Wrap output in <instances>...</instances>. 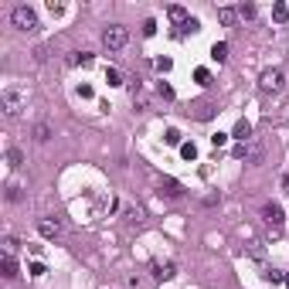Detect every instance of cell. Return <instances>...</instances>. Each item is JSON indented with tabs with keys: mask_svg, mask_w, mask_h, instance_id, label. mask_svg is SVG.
Here are the masks:
<instances>
[{
	"mask_svg": "<svg viewBox=\"0 0 289 289\" xmlns=\"http://www.w3.org/2000/svg\"><path fill=\"white\" fill-rule=\"evenodd\" d=\"M11 24H14L17 31H28V34H31V31H38V14H34L28 4H21V7L11 11Z\"/></svg>",
	"mask_w": 289,
	"mask_h": 289,
	"instance_id": "1",
	"label": "cell"
},
{
	"mask_svg": "<svg viewBox=\"0 0 289 289\" xmlns=\"http://www.w3.org/2000/svg\"><path fill=\"white\" fill-rule=\"evenodd\" d=\"M126 41H129V31H126L122 24H109V28L102 31V45H106L109 51H119V48H126Z\"/></svg>",
	"mask_w": 289,
	"mask_h": 289,
	"instance_id": "2",
	"label": "cell"
},
{
	"mask_svg": "<svg viewBox=\"0 0 289 289\" xmlns=\"http://www.w3.org/2000/svg\"><path fill=\"white\" fill-rule=\"evenodd\" d=\"M259 89L262 92H282L286 89V72L282 68H265L259 75Z\"/></svg>",
	"mask_w": 289,
	"mask_h": 289,
	"instance_id": "3",
	"label": "cell"
},
{
	"mask_svg": "<svg viewBox=\"0 0 289 289\" xmlns=\"http://www.w3.org/2000/svg\"><path fill=\"white\" fill-rule=\"evenodd\" d=\"M0 106H4V112L14 119V116H21V109H24V92H17V89H7L4 95H0Z\"/></svg>",
	"mask_w": 289,
	"mask_h": 289,
	"instance_id": "4",
	"label": "cell"
},
{
	"mask_svg": "<svg viewBox=\"0 0 289 289\" xmlns=\"http://www.w3.org/2000/svg\"><path fill=\"white\" fill-rule=\"evenodd\" d=\"M262 218H265V225H269V228H282V208H279V204H272V201H269V204L262 208Z\"/></svg>",
	"mask_w": 289,
	"mask_h": 289,
	"instance_id": "5",
	"label": "cell"
},
{
	"mask_svg": "<svg viewBox=\"0 0 289 289\" xmlns=\"http://www.w3.org/2000/svg\"><path fill=\"white\" fill-rule=\"evenodd\" d=\"M38 231H41L45 238H58V235H61V221H55V218H41V221H38Z\"/></svg>",
	"mask_w": 289,
	"mask_h": 289,
	"instance_id": "6",
	"label": "cell"
},
{
	"mask_svg": "<svg viewBox=\"0 0 289 289\" xmlns=\"http://www.w3.org/2000/svg\"><path fill=\"white\" fill-rule=\"evenodd\" d=\"M160 194H164V198H181L184 191H181V184H177V181L164 177V181H160Z\"/></svg>",
	"mask_w": 289,
	"mask_h": 289,
	"instance_id": "7",
	"label": "cell"
},
{
	"mask_svg": "<svg viewBox=\"0 0 289 289\" xmlns=\"http://www.w3.org/2000/svg\"><path fill=\"white\" fill-rule=\"evenodd\" d=\"M174 272H177V265H174V262H157V265H153V275H157V279H164V282H167V279H174Z\"/></svg>",
	"mask_w": 289,
	"mask_h": 289,
	"instance_id": "8",
	"label": "cell"
},
{
	"mask_svg": "<svg viewBox=\"0 0 289 289\" xmlns=\"http://www.w3.org/2000/svg\"><path fill=\"white\" fill-rule=\"evenodd\" d=\"M218 21H221L225 28H231V24L238 21V7H218Z\"/></svg>",
	"mask_w": 289,
	"mask_h": 289,
	"instance_id": "9",
	"label": "cell"
},
{
	"mask_svg": "<svg viewBox=\"0 0 289 289\" xmlns=\"http://www.w3.org/2000/svg\"><path fill=\"white\" fill-rule=\"evenodd\" d=\"M0 269H4V279H14V275H17V262H14V255L4 252V262H0Z\"/></svg>",
	"mask_w": 289,
	"mask_h": 289,
	"instance_id": "10",
	"label": "cell"
},
{
	"mask_svg": "<svg viewBox=\"0 0 289 289\" xmlns=\"http://www.w3.org/2000/svg\"><path fill=\"white\" fill-rule=\"evenodd\" d=\"M272 21H275V24H286V21H289V7L282 4V0H279V4H272Z\"/></svg>",
	"mask_w": 289,
	"mask_h": 289,
	"instance_id": "11",
	"label": "cell"
},
{
	"mask_svg": "<svg viewBox=\"0 0 289 289\" xmlns=\"http://www.w3.org/2000/svg\"><path fill=\"white\" fill-rule=\"evenodd\" d=\"M231 136H235V139H242V143H245V139H248V136H252V126H248V119H238V122H235V133H231Z\"/></svg>",
	"mask_w": 289,
	"mask_h": 289,
	"instance_id": "12",
	"label": "cell"
},
{
	"mask_svg": "<svg viewBox=\"0 0 289 289\" xmlns=\"http://www.w3.org/2000/svg\"><path fill=\"white\" fill-rule=\"evenodd\" d=\"M167 14H170V21H177V24H181V28H184V24H187V21H191V17H187V11H184V7H181V4H174V7H170V11H167Z\"/></svg>",
	"mask_w": 289,
	"mask_h": 289,
	"instance_id": "13",
	"label": "cell"
},
{
	"mask_svg": "<svg viewBox=\"0 0 289 289\" xmlns=\"http://www.w3.org/2000/svg\"><path fill=\"white\" fill-rule=\"evenodd\" d=\"M211 58H214V61L221 65V61L228 58V45H225V41H218V45H211Z\"/></svg>",
	"mask_w": 289,
	"mask_h": 289,
	"instance_id": "14",
	"label": "cell"
},
{
	"mask_svg": "<svg viewBox=\"0 0 289 289\" xmlns=\"http://www.w3.org/2000/svg\"><path fill=\"white\" fill-rule=\"evenodd\" d=\"M34 139H38V143H48V139H51V126H48V122H38V126H34Z\"/></svg>",
	"mask_w": 289,
	"mask_h": 289,
	"instance_id": "15",
	"label": "cell"
},
{
	"mask_svg": "<svg viewBox=\"0 0 289 289\" xmlns=\"http://www.w3.org/2000/svg\"><path fill=\"white\" fill-rule=\"evenodd\" d=\"M68 61H72V65H92V51H75Z\"/></svg>",
	"mask_w": 289,
	"mask_h": 289,
	"instance_id": "16",
	"label": "cell"
},
{
	"mask_svg": "<svg viewBox=\"0 0 289 289\" xmlns=\"http://www.w3.org/2000/svg\"><path fill=\"white\" fill-rule=\"evenodd\" d=\"M194 109H198V112H194L198 119H211V112H214V106H211V102H198Z\"/></svg>",
	"mask_w": 289,
	"mask_h": 289,
	"instance_id": "17",
	"label": "cell"
},
{
	"mask_svg": "<svg viewBox=\"0 0 289 289\" xmlns=\"http://www.w3.org/2000/svg\"><path fill=\"white\" fill-rule=\"evenodd\" d=\"M7 164H11V167H21V164H24V153H21L17 147H11V150H7Z\"/></svg>",
	"mask_w": 289,
	"mask_h": 289,
	"instance_id": "18",
	"label": "cell"
},
{
	"mask_svg": "<svg viewBox=\"0 0 289 289\" xmlns=\"http://www.w3.org/2000/svg\"><path fill=\"white\" fill-rule=\"evenodd\" d=\"M181 157L184 160H194L198 157V147H194V143H181Z\"/></svg>",
	"mask_w": 289,
	"mask_h": 289,
	"instance_id": "19",
	"label": "cell"
},
{
	"mask_svg": "<svg viewBox=\"0 0 289 289\" xmlns=\"http://www.w3.org/2000/svg\"><path fill=\"white\" fill-rule=\"evenodd\" d=\"M164 143H170V147H181V129H167V133H164Z\"/></svg>",
	"mask_w": 289,
	"mask_h": 289,
	"instance_id": "20",
	"label": "cell"
},
{
	"mask_svg": "<svg viewBox=\"0 0 289 289\" xmlns=\"http://www.w3.org/2000/svg\"><path fill=\"white\" fill-rule=\"evenodd\" d=\"M238 17H242V21H255V7H252V4H242V7H238Z\"/></svg>",
	"mask_w": 289,
	"mask_h": 289,
	"instance_id": "21",
	"label": "cell"
},
{
	"mask_svg": "<svg viewBox=\"0 0 289 289\" xmlns=\"http://www.w3.org/2000/svg\"><path fill=\"white\" fill-rule=\"evenodd\" d=\"M194 82H198V85H211V72H208V68H198V72H194Z\"/></svg>",
	"mask_w": 289,
	"mask_h": 289,
	"instance_id": "22",
	"label": "cell"
},
{
	"mask_svg": "<svg viewBox=\"0 0 289 289\" xmlns=\"http://www.w3.org/2000/svg\"><path fill=\"white\" fill-rule=\"evenodd\" d=\"M106 82H109V85H122V75H119L116 68H106Z\"/></svg>",
	"mask_w": 289,
	"mask_h": 289,
	"instance_id": "23",
	"label": "cell"
},
{
	"mask_svg": "<svg viewBox=\"0 0 289 289\" xmlns=\"http://www.w3.org/2000/svg\"><path fill=\"white\" fill-rule=\"evenodd\" d=\"M282 279H286V275H282V272H275V269H269V272H265V282H272V286H275V282H282Z\"/></svg>",
	"mask_w": 289,
	"mask_h": 289,
	"instance_id": "24",
	"label": "cell"
},
{
	"mask_svg": "<svg viewBox=\"0 0 289 289\" xmlns=\"http://www.w3.org/2000/svg\"><path fill=\"white\" fill-rule=\"evenodd\" d=\"M157 92H160V95H164V99H174V89H170V85H167V82H160V85H157Z\"/></svg>",
	"mask_w": 289,
	"mask_h": 289,
	"instance_id": "25",
	"label": "cell"
},
{
	"mask_svg": "<svg viewBox=\"0 0 289 289\" xmlns=\"http://www.w3.org/2000/svg\"><path fill=\"white\" fill-rule=\"evenodd\" d=\"M7 201H21V187H17V184L7 187Z\"/></svg>",
	"mask_w": 289,
	"mask_h": 289,
	"instance_id": "26",
	"label": "cell"
},
{
	"mask_svg": "<svg viewBox=\"0 0 289 289\" xmlns=\"http://www.w3.org/2000/svg\"><path fill=\"white\" fill-rule=\"evenodd\" d=\"M28 272H31V275H45L48 269H45V262H31V269H28Z\"/></svg>",
	"mask_w": 289,
	"mask_h": 289,
	"instance_id": "27",
	"label": "cell"
},
{
	"mask_svg": "<svg viewBox=\"0 0 289 289\" xmlns=\"http://www.w3.org/2000/svg\"><path fill=\"white\" fill-rule=\"evenodd\" d=\"M143 34L153 38V34H157V21H147V24H143Z\"/></svg>",
	"mask_w": 289,
	"mask_h": 289,
	"instance_id": "28",
	"label": "cell"
},
{
	"mask_svg": "<svg viewBox=\"0 0 289 289\" xmlns=\"http://www.w3.org/2000/svg\"><path fill=\"white\" fill-rule=\"evenodd\" d=\"M211 143H214V147H225V143H228V133H214Z\"/></svg>",
	"mask_w": 289,
	"mask_h": 289,
	"instance_id": "29",
	"label": "cell"
},
{
	"mask_svg": "<svg viewBox=\"0 0 289 289\" xmlns=\"http://www.w3.org/2000/svg\"><path fill=\"white\" fill-rule=\"evenodd\" d=\"M194 31H198V21H194V17H191V21H187V24H184V28H181V34H194Z\"/></svg>",
	"mask_w": 289,
	"mask_h": 289,
	"instance_id": "30",
	"label": "cell"
},
{
	"mask_svg": "<svg viewBox=\"0 0 289 289\" xmlns=\"http://www.w3.org/2000/svg\"><path fill=\"white\" fill-rule=\"evenodd\" d=\"M170 65H174L170 58H157V68H160V72H170Z\"/></svg>",
	"mask_w": 289,
	"mask_h": 289,
	"instance_id": "31",
	"label": "cell"
},
{
	"mask_svg": "<svg viewBox=\"0 0 289 289\" xmlns=\"http://www.w3.org/2000/svg\"><path fill=\"white\" fill-rule=\"evenodd\" d=\"M48 11H51V14H65V4H55V0H51V4H48Z\"/></svg>",
	"mask_w": 289,
	"mask_h": 289,
	"instance_id": "32",
	"label": "cell"
},
{
	"mask_svg": "<svg viewBox=\"0 0 289 289\" xmlns=\"http://www.w3.org/2000/svg\"><path fill=\"white\" fill-rule=\"evenodd\" d=\"M78 95L82 99H92V85H78Z\"/></svg>",
	"mask_w": 289,
	"mask_h": 289,
	"instance_id": "33",
	"label": "cell"
},
{
	"mask_svg": "<svg viewBox=\"0 0 289 289\" xmlns=\"http://www.w3.org/2000/svg\"><path fill=\"white\" fill-rule=\"evenodd\" d=\"M282 191H286V194H289V174H286V177H282Z\"/></svg>",
	"mask_w": 289,
	"mask_h": 289,
	"instance_id": "34",
	"label": "cell"
},
{
	"mask_svg": "<svg viewBox=\"0 0 289 289\" xmlns=\"http://www.w3.org/2000/svg\"><path fill=\"white\" fill-rule=\"evenodd\" d=\"M286 286H289V275H286Z\"/></svg>",
	"mask_w": 289,
	"mask_h": 289,
	"instance_id": "35",
	"label": "cell"
}]
</instances>
